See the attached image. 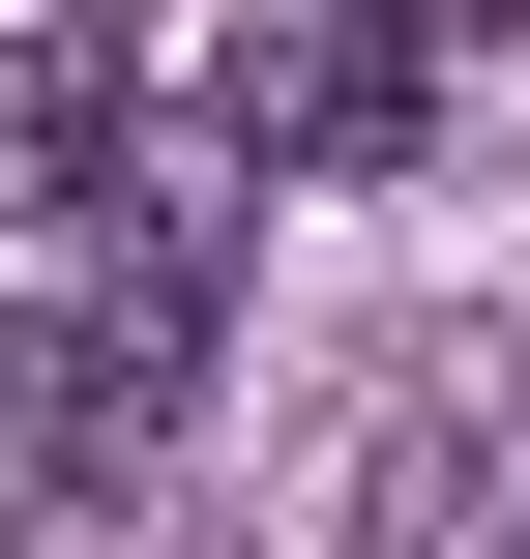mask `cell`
<instances>
[{"instance_id":"1","label":"cell","mask_w":530,"mask_h":559,"mask_svg":"<svg viewBox=\"0 0 530 559\" xmlns=\"http://www.w3.org/2000/svg\"><path fill=\"white\" fill-rule=\"evenodd\" d=\"M177 383H207V324H148L118 265H30L0 295V531H118Z\"/></svg>"},{"instance_id":"2","label":"cell","mask_w":530,"mask_h":559,"mask_svg":"<svg viewBox=\"0 0 530 559\" xmlns=\"http://www.w3.org/2000/svg\"><path fill=\"white\" fill-rule=\"evenodd\" d=\"M413 88H443V59H413V29H384V0H266V29H236V88H207V118H236V147H266V177H384V147H413Z\"/></svg>"},{"instance_id":"3","label":"cell","mask_w":530,"mask_h":559,"mask_svg":"<svg viewBox=\"0 0 530 559\" xmlns=\"http://www.w3.org/2000/svg\"><path fill=\"white\" fill-rule=\"evenodd\" d=\"M118 177H148L118 29H30V59H0V236H30V265H89V236H118Z\"/></svg>"},{"instance_id":"4","label":"cell","mask_w":530,"mask_h":559,"mask_svg":"<svg viewBox=\"0 0 530 559\" xmlns=\"http://www.w3.org/2000/svg\"><path fill=\"white\" fill-rule=\"evenodd\" d=\"M384 29H413V59H443V29H530V0H384Z\"/></svg>"}]
</instances>
